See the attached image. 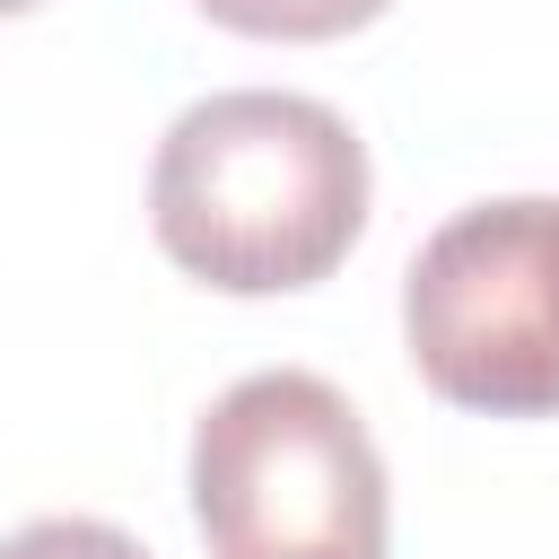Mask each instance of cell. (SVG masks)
<instances>
[{
  "label": "cell",
  "mask_w": 559,
  "mask_h": 559,
  "mask_svg": "<svg viewBox=\"0 0 559 559\" xmlns=\"http://www.w3.org/2000/svg\"><path fill=\"white\" fill-rule=\"evenodd\" d=\"M148 227L175 271L227 297L314 288L367 227V148L323 96H201L157 140Z\"/></svg>",
  "instance_id": "cell-1"
},
{
  "label": "cell",
  "mask_w": 559,
  "mask_h": 559,
  "mask_svg": "<svg viewBox=\"0 0 559 559\" xmlns=\"http://www.w3.org/2000/svg\"><path fill=\"white\" fill-rule=\"evenodd\" d=\"M402 332L454 411H559V201L454 210L402 280Z\"/></svg>",
  "instance_id": "cell-3"
},
{
  "label": "cell",
  "mask_w": 559,
  "mask_h": 559,
  "mask_svg": "<svg viewBox=\"0 0 559 559\" xmlns=\"http://www.w3.org/2000/svg\"><path fill=\"white\" fill-rule=\"evenodd\" d=\"M17 9H35V0H0V17H17Z\"/></svg>",
  "instance_id": "cell-6"
},
{
  "label": "cell",
  "mask_w": 559,
  "mask_h": 559,
  "mask_svg": "<svg viewBox=\"0 0 559 559\" xmlns=\"http://www.w3.org/2000/svg\"><path fill=\"white\" fill-rule=\"evenodd\" d=\"M0 559H148V550L122 524H96V515H44V524L9 533Z\"/></svg>",
  "instance_id": "cell-5"
},
{
  "label": "cell",
  "mask_w": 559,
  "mask_h": 559,
  "mask_svg": "<svg viewBox=\"0 0 559 559\" xmlns=\"http://www.w3.org/2000/svg\"><path fill=\"white\" fill-rule=\"evenodd\" d=\"M201 17H218L236 35H271V44H323V35L384 17V0H201Z\"/></svg>",
  "instance_id": "cell-4"
},
{
  "label": "cell",
  "mask_w": 559,
  "mask_h": 559,
  "mask_svg": "<svg viewBox=\"0 0 559 559\" xmlns=\"http://www.w3.org/2000/svg\"><path fill=\"white\" fill-rule=\"evenodd\" d=\"M192 515L210 559H384V463L323 376L271 367L201 411Z\"/></svg>",
  "instance_id": "cell-2"
}]
</instances>
